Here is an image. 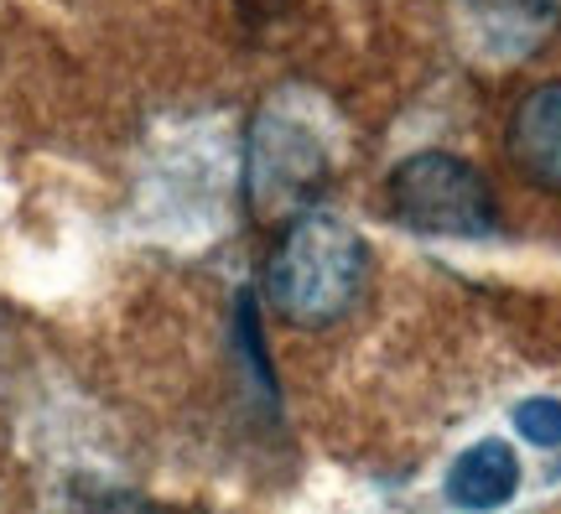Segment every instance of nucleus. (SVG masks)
I'll return each mask as SVG.
<instances>
[{
	"instance_id": "nucleus-2",
	"label": "nucleus",
	"mask_w": 561,
	"mask_h": 514,
	"mask_svg": "<svg viewBox=\"0 0 561 514\" xmlns=\"http://www.w3.org/2000/svg\"><path fill=\"white\" fill-rule=\"evenodd\" d=\"M369 244L343 218L307 208L280 229L271 255V301L291 328H333L364 297Z\"/></svg>"
},
{
	"instance_id": "nucleus-4",
	"label": "nucleus",
	"mask_w": 561,
	"mask_h": 514,
	"mask_svg": "<svg viewBox=\"0 0 561 514\" xmlns=\"http://www.w3.org/2000/svg\"><path fill=\"white\" fill-rule=\"evenodd\" d=\"M561 0H458L468 47L479 58H525L551 32Z\"/></svg>"
},
{
	"instance_id": "nucleus-3",
	"label": "nucleus",
	"mask_w": 561,
	"mask_h": 514,
	"mask_svg": "<svg viewBox=\"0 0 561 514\" xmlns=\"http://www.w3.org/2000/svg\"><path fill=\"white\" fill-rule=\"evenodd\" d=\"M390 208L405 229L437 239H483L494 235L500 208L473 161L453 151H416L390 172Z\"/></svg>"
},
{
	"instance_id": "nucleus-1",
	"label": "nucleus",
	"mask_w": 561,
	"mask_h": 514,
	"mask_svg": "<svg viewBox=\"0 0 561 514\" xmlns=\"http://www.w3.org/2000/svg\"><path fill=\"white\" fill-rule=\"evenodd\" d=\"M343 157V125L333 104L312 89H280L255 110L244 136V198L255 218L307 214L318 193L333 182Z\"/></svg>"
},
{
	"instance_id": "nucleus-5",
	"label": "nucleus",
	"mask_w": 561,
	"mask_h": 514,
	"mask_svg": "<svg viewBox=\"0 0 561 514\" xmlns=\"http://www.w3.org/2000/svg\"><path fill=\"white\" fill-rule=\"evenodd\" d=\"M510 157L541 193H561V83H541L515 104Z\"/></svg>"
},
{
	"instance_id": "nucleus-7",
	"label": "nucleus",
	"mask_w": 561,
	"mask_h": 514,
	"mask_svg": "<svg viewBox=\"0 0 561 514\" xmlns=\"http://www.w3.org/2000/svg\"><path fill=\"white\" fill-rule=\"evenodd\" d=\"M515 432L530 447H561V400L551 396H530L515 406Z\"/></svg>"
},
{
	"instance_id": "nucleus-6",
	"label": "nucleus",
	"mask_w": 561,
	"mask_h": 514,
	"mask_svg": "<svg viewBox=\"0 0 561 514\" xmlns=\"http://www.w3.org/2000/svg\"><path fill=\"white\" fill-rule=\"evenodd\" d=\"M520 494V457L510 442L483 436L447 468V504L462 514H494Z\"/></svg>"
},
{
	"instance_id": "nucleus-8",
	"label": "nucleus",
	"mask_w": 561,
	"mask_h": 514,
	"mask_svg": "<svg viewBox=\"0 0 561 514\" xmlns=\"http://www.w3.org/2000/svg\"><path fill=\"white\" fill-rule=\"evenodd\" d=\"M234 343H240L244 364L255 369L265 396H276V375L265 364V338H261V312H255V297H240V312H234Z\"/></svg>"
}]
</instances>
